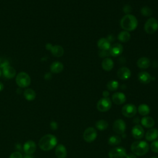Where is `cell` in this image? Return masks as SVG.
Here are the masks:
<instances>
[{
	"instance_id": "1",
	"label": "cell",
	"mask_w": 158,
	"mask_h": 158,
	"mask_svg": "<svg viewBox=\"0 0 158 158\" xmlns=\"http://www.w3.org/2000/svg\"><path fill=\"white\" fill-rule=\"evenodd\" d=\"M57 143V139L54 135L47 134L40 139L38 145L41 149L43 151H49L54 148Z\"/></svg>"
},
{
	"instance_id": "2",
	"label": "cell",
	"mask_w": 158,
	"mask_h": 158,
	"mask_svg": "<svg viewBox=\"0 0 158 158\" xmlns=\"http://www.w3.org/2000/svg\"><path fill=\"white\" fill-rule=\"evenodd\" d=\"M120 26L125 31H133L138 26V20L133 15L126 14L120 20Z\"/></svg>"
},
{
	"instance_id": "3",
	"label": "cell",
	"mask_w": 158,
	"mask_h": 158,
	"mask_svg": "<svg viewBox=\"0 0 158 158\" xmlns=\"http://www.w3.org/2000/svg\"><path fill=\"white\" fill-rule=\"evenodd\" d=\"M149 149V144L144 141H136L131 145V150L135 155L141 156L146 154Z\"/></svg>"
},
{
	"instance_id": "4",
	"label": "cell",
	"mask_w": 158,
	"mask_h": 158,
	"mask_svg": "<svg viewBox=\"0 0 158 158\" xmlns=\"http://www.w3.org/2000/svg\"><path fill=\"white\" fill-rule=\"evenodd\" d=\"M16 83L20 88H26L30 85L31 78L25 72H22L17 74L16 77Z\"/></svg>"
},
{
	"instance_id": "5",
	"label": "cell",
	"mask_w": 158,
	"mask_h": 158,
	"mask_svg": "<svg viewBox=\"0 0 158 158\" xmlns=\"http://www.w3.org/2000/svg\"><path fill=\"white\" fill-rule=\"evenodd\" d=\"M144 31L148 34L154 33L158 29V21L154 18H149L144 24Z\"/></svg>"
},
{
	"instance_id": "6",
	"label": "cell",
	"mask_w": 158,
	"mask_h": 158,
	"mask_svg": "<svg viewBox=\"0 0 158 158\" xmlns=\"http://www.w3.org/2000/svg\"><path fill=\"white\" fill-rule=\"evenodd\" d=\"M96 107L99 111L104 112L108 111L111 108L112 102L109 98H103L98 101Z\"/></svg>"
},
{
	"instance_id": "7",
	"label": "cell",
	"mask_w": 158,
	"mask_h": 158,
	"mask_svg": "<svg viewBox=\"0 0 158 158\" xmlns=\"http://www.w3.org/2000/svg\"><path fill=\"white\" fill-rule=\"evenodd\" d=\"M136 107L133 104H127L122 108V114L128 118L134 117L136 114Z\"/></svg>"
},
{
	"instance_id": "8",
	"label": "cell",
	"mask_w": 158,
	"mask_h": 158,
	"mask_svg": "<svg viewBox=\"0 0 158 158\" xmlns=\"http://www.w3.org/2000/svg\"><path fill=\"white\" fill-rule=\"evenodd\" d=\"M127 152L123 147H116L109 152V158H125Z\"/></svg>"
},
{
	"instance_id": "9",
	"label": "cell",
	"mask_w": 158,
	"mask_h": 158,
	"mask_svg": "<svg viewBox=\"0 0 158 158\" xmlns=\"http://www.w3.org/2000/svg\"><path fill=\"white\" fill-rule=\"evenodd\" d=\"M97 137V131L93 127L87 128L83 133V138L85 141L91 143Z\"/></svg>"
},
{
	"instance_id": "10",
	"label": "cell",
	"mask_w": 158,
	"mask_h": 158,
	"mask_svg": "<svg viewBox=\"0 0 158 158\" xmlns=\"http://www.w3.org/2000/svg\"><path fill=\"white\" fill-rule=\"evenodd\" d=\"M46 48L48 50H50L52 54L57 57H61L64 52V50L63 48L59 45L52 46L51 44L48 43L46 45Z\"/></svg>"
},
{
	"instance_id": "11",
	"label": "cell",
	"mask_w": 158,
	"mask_h": 158,
	"mask_svg": "<svg viewBox=\"0 0 158 158\" xmlns=\"http://www.w3.org/2000/svg\"><path fill=\"white\" fill-rule=\"evenodd\" d=\"M114 131L117 134H123L125 132L126 128V125L125 122L122 119L116 120L112 125Z\"/></svg>"
},
{
	"instance_id": "12",
	"label": "cell",
	"mask_w": 158,
	"mask_h": 158,
	"mask_svg": "<svg viewBox=\"0 0 158 158\" xmlns=\"http://www.w3.org/2000/svg\"><path fill=\"white\" fill-rule=\"evenodd\" d=\"M123 46L120 43H115L110 46L109 49V55L113 57H117L120 56L123 52Z\"/></svg>"
},
{
	"instance_id": "13",
	"label": "cell",
	"mask_w": 158,
	"mask_h": 158,
	"mask_svg": "<svg viewBox=\"0 0 158 158\" xmlns=\"http://www.w3.org/2000/svg\"><path fill=\"white\" fill-rule=\"evenodd\" d=\"M23 149V151L26 153V154L32 155L36 151V145L34 141L29 140L25 143Z\"/></svg>"
},
{
	"instance_id": "14",
	"label": "cell",
	"mask_w": 158,
	"mask_h": 158,
	"mask_svg": "<svg viewBox=\"0 0 158 158\" xmlns=\"http://www.w3.org/2000/svg\"><path fill=\"white\" fill-rule=\"evenodd\" d=\"M117 77L119 79L125 80L128 79L131 76V71L130 69L126 67H123L120 68L117 72Z\"/></svg>"
},
{
	"instance_id": "15",
	"label": "cell",
	"mask_w": 158,
	"mask_h": 158,
	"mask_svg": "<svg viewBox=\"0 0 158 158\" xmlns=\"http://www.w3.org/2000/svg\"><path fill=\"white\" fill-rule=\"evenodd\" d=\"M131 133L134 138L136 139H139L143 137L144 131L141 125H136L133 127L131 130Z\"/></svg>"
},
{
	"instance_id": "16",
	"label": "cell",
	"mask_w": 158,
	"mask_h": 158,
	"mask_svg": "<svg viewBox=\"0 0 158 158\" xmlns=\"http://www.w3.org/2000/svg\"><path fill=\"white\" fill-rule=\"evenodd\" d=\"M112 101L117 105H120L123 104L126 101L125 95L121 92H116L112 94Z\"/></svg>"
},
{
	"instance_id": "17",
	"label": "cell",
	"mask_w": 158,
	"mask_h": 158,
	"mask_svg": "<svg viewBox=\"0 0 158 158\" xmlns=\"http://www.w3.org/2000/svg\"><path fill=\"white\" fill-rule=\"evenodd\" d=\"M97 45L100 50L103 51H109L111 46L110 42L107 40V38H100L97 43Z\"/></svg>"
},
{
	"instance_id": "18",
	"label": "cell",
	"mask_w": 158,
	"mask_h": 158,
	"mask_svg": "<svg viewBox=\"0 0 158 158\" xmlns=\"http://www.w3.org/2000/svg\"><path fill=\"white\" fill-rule=\"evenodd\" d=\"M146 139L148 141H152L158 138V130L154 128H150L146 133Z\"/></svg>"
},
{
	"instance_id": "19",
	"label": "cell",
	"mask_w": 158,
	"mask_h": 158,
	"mask_svg": "<svg viewBox=\"0 0 158 158\" xmlns=\"http://www.w3.org/2000/svg\"><path fill=\"white\" fill-rule=\"evenodd\" d=\"M67 150L63 144H58L55 149V154L57 158H65L67 156Z\"/></svg>"
},
{
	"instance_id": "20",
	"label": "cell",
	"mask_w": 158,
	"mask_h": 158,
	"mask_svg": "<svg viewBox=\"0 0 158 158\" xmlns=\"http://www.w3.org/2000/svg\"><path fill=\"white\" fill-rule=\"evenodd\" d=\"M138 78L139 81L143 84H148L151 81V75L145 71L139 72L138 75Z\"/></svg>"
},
{
	"instance_id": "21",
	"label": "cell",
	"mask_w": 158,
	"mask_h": 158,
	"mask_svg": "<svg viewBox=\"0 0 158 158\" xmlns=\"http://www.w3.org/2000/svg\"><path fill=\"white\" fill-rule=\"evenodd\" d=\"M2 73L4 76L7 78H12L16 74V71L14 68L8 65L2 69Z\"/></svg>"
},
{
	"instance_id": "22",
	"label": "cell",
	"mask_w": 158,
	"mask_h": 158,
	"mask_svg": "<svg viewBox=\"0 0 158 158\" xmlns=\"http://www.w3.org/2000/svg\"><path fill=\"white\" fill-rule=\"evenodd\" d=\"M114 65V64L113 60L110 58H109V57L105 58L101 63V66H102V69L104 70L108 71V72L111 70L113 69Z\"/></svg>"
},
{
	"instance_id": "23",
	"label": "cell",
	"mask_w": 158,
	"mask_h": 158,
	"mask_svg": "<svg viewBox=\"0 0 158 158\" xmlns=\"http://www.w3.org/2000/svg\"><path fill=\"white\" fill-rule=\"evenodd\" d=\"M137 66L139 69H148L150 65V60L148 57H143L139 58L136 62Z\"/></svg>"
},
{
	"instance_id": "24",
	"label": "cell",
	"mask_w": 158,
	"mask_h": 158,
	"mask_svg": "<svg viewBox=\"0 0 158 158\" xmlns=\"http://www.w3.org/2000/svg\"><path fill=\"white\" fill-rule=\"evenodd\" d=\"M64 69V65L63 64L59 62V61H55L54 62L50 67L51 72L54 73H60Z\"/></svg>"
},
{
	"instance_id": "25",
	"label": "cell",
	"mask_w": 158,
	"mask_h": 158,
	"mask_svg": "<svg viewBox=\"0 0 158 158\" xmlns=\"http://www.w3.org/2000/svg\"><path fill=\"white\" fill-rule=\"evenodd\" d=\"M141 125L143 126H144V127L150 128H152L154 125L155 122H154V120L152 117L146 116V117H144L141 118Z\"/></svg>"
},
{
	"instance_id": "26",
	"label": "cell",
	"mask_w": 158,
	"mask_h": 158,
	"mask_svg": "<svg viewBox=\"0 0 158 158\" xmlns=\"http://www.w3.org/2000/svg\"><path fill=\"white\" fill-rule=\"evenodd\" d=\"M117 38L122 43H127L130 40L131 35L128 31L124 30L119 33Z\"/></svg>"
},
{
	"instance_id": "27",
	"label": "cell",
	"mask_w": 158,
	"mask_h": 158,
	"mask_svg": "<svg viewBox=\"0 0 158 158\" xmlns=\"http://www.w3.org/2000/svg\"><path fill=\"white\" fill-rule=\"evenodd\" d=\"M23 96L28 101H33L36 97L35 91L30 88H28L24 91Z\"/></svg>"
},
{
	"instance_id": "28",
	"label": "cell",
	"mask_w": 158,
	"mask_h": 158,
	"mask_svg": "<svg viewBox=\"0 0 158 158\" xmlns=\"http://www.w3.org/2000/svg\"><path fill=\"white\" fill-rule=\"evenodd\" d=\"M138 110L139 114L141 115L146 116V115H148L149 114V112H150V108H149V107L147 104H140L138 106Z\"/></svg>"
},
{
	"instance_id": "29",
	"label": "cell",
	"mask_w": 158,
	"mask_h": 158,
	"mask_svg": "<svg viewBox=\"0 0 158 158\" xmlns=\"http://www.w3.org/2000/svg\"><path fill=\"white\" fill-rule=\"evenodd\" d=\"M121 138L117 135H112L109 137L108 139V143L109 145L111 146H115L118 145L121 142Z\"/></svg>"
},
{
	"instance_id": "30",
	"label": "cell",
	"mask_w": 158,
	"mask_h": 158,
	"mask_svg": "<svg viewBox=\"0 0 158 158\" xmlns=\"http://www.w3.org/2000/svg\"><path fill=\"white\" fill-rule=\"evenodd\" d=\"M107 88L109 91H115L118 89L119 86V83L116 80H110L107 83Z\"/></svg>"
},
{
	"instance_id": "31",
	"label": "cell",
	"mask_w": 158,
	"mask_h": 158,
	"mask_svg": "<svg viewBox=\"0 0 158 158\" xmlns=\"http://www.w3.org/2000/svg\"><path fill=\"white\" fill-rule=\"evenodd\" d=\"M108 123L104 120H99L96 123V127L99 130H104L108 127Z\"/></svg>"
},
{
	"instance_id": "32",
	"label": "cell",
	"mask_w": 158,
	"mask_h": 158,
	"mask_svg": "<svg viewBox=\"0 0 158 158\" xmlns=\"http://www.w3.org/2000/svg\"><path fill=\"white\" fill-rule=\"evenodd\" d=\"M141 13L144 16L149 17V16H151L152 15V9L151 8H149V7L144 6V7H143L141 8Z\"/></svg>"
},
{
	"instance_id": "33",
	"label": "cell",
	"mask_w": 158,
	"mask_h": 158,
	"mask_svg": "<svg viewBox=\"0 0 158 158\" xmlns=\"http://www.w3.org/2000/svg\"><path fill=\"white\" fill-rule=\"evenodd\" d=\"M151 149L156 153H158V140L154 141L151 144Z\"/></svg>"
},
{
	"instance_id": "34",
	"label": "cell",
	"mask_w": 158,
	"mask_h": 158,
	"mask_svg": "<svg viewBox=\"0 0 158 158\" xmlns=\"http://www.w3.org/2000/svg\"><path fill=\"white\" fill-rule=\"evenodd\" d=\"M9 158H23L22 155L19 152H12Z\"/></svg>"
},
{
	"instance_id": "35",
	"label": "cell",
	"mask_w": 158,
	"mask_h": 158,
	"mask_svg": "<svg viewBox=\"0 0 158 158\" xmlns=\"http://www.w3.org/2000/svg\"><path fill=\"white\" fill-rule=\"evenodd\" d=\"M99 55L101 57H104L106 56H108L109 55V51L107 52V51H103V50H101L99 52Z\"/></svg>"
},
{
	"instance_id": "36",
	"label": "cell",
	"mask_w": 158,
	"mask_h": 158,
	"mask_svg": "<svg viewBox=\"0 0 158 158\" xmlns=\"http://www.w3.org/2000/svg\"><path fill=\"white\" fill-rule=\"evenodd\" d=\"M131 10V7L128 5H126L123 7V11L125 13H129L130 11Z\"/></svg>"
},
{
	"instance_id": "37",
	"label": "cell",
	"mask_w": 158,
	"mask_h": 158,
	"mask_svg": "<svg viewBox=\"0 0 158 158\" xmlns=\"http://www.w3.org/2000/svg\"><path fill=\"white\" fill-rule=\"evenodd\" d=\"M50 125H51V128H52V130H56V129L57 128V123L55 122H52L51 123Z\"/></svg>"
},
{
	"instance_id": "38",
	"label": "cell",
	"mask_w": 158,
	"mask_h": 158,
	"mask_svg": "<svg viewBox=\"0 0 158 158\" xmlns=\"http://www.w3.org/2000/svg\"><path fill=\"white\" fill-rule=\"evenodd\" d=\"M8 65H9V62L7 61H4V62L0 64V69H2L3 68H4V67H7Z\"/></svg>"
},
{
	"instance_id": "39",
	"label": "cell",
	"mask_w": 158,
	"mask_h": 158,
	"mask_svg": "<svg viewBox=\"0 0 158 158\" xmlns=\"http://www.w3.org/2000/svg\"><path fill=\"white\" fill-rule=\"evenodd\" d=\"M125 158H136V157L133 153H129L126 154Z\"/></svg>"
},
{
	"instance_id": "40",
	"label": "cell",
	"mask_w": 158,
	"mask_h": 158,
	"mask_svg": "<svg viewBox=\"0 0 158 158\" xmlns=\"http://www.w3.org/2000/svg\"><path fill=\"white\" fill-rule=\"evenodd\" d=\"M102 95L104 98H107L109 95V93L107 91H104L102 93Z\"/></svg>"
},
{
	"instance_id": "41",
	"label": "cell",
	"mask_w": 158,
	"mask_h": 158,
	"mask_svg": "<svg viewBox=\"0 0 158 158\" xmlns=\"http://www.w3.org/2000/svg\"><path fill=\"white\" fill-rule=\"evenodd\" d=\"M23 158H33V157L32 156V155L27 154V155H26V156H25Z\"/></svg>"
},
{
	"instance_id": "42",
	"label": "cell",
	"mask_w": 158,
	"mask_h": 158,
	"mask_svg": "<svg viewBox=\"0 0 158 158\" xmlns=\"http://www.w3.org/2000/svg\"><path fill=\"white\" fill-rule=\"evenodd\" d=\"M3 89H4V85L1 82H0V91H2Z\"/></svg>"
},
{
	"instance_id": "43",
	"label": "cell",
	"mask_w": 158,
	"mask_h": 158,
	"mask_svg": "<svg viewBox=\"0 0 158 158\" xmlns=\"http://www.w3.org/2000/svg\"><path fill=\"white\" fill-rule=\"evenodd\" d=\"M1 75V69H0V77Z\"/></svg>"
},
{
	"instance_id": "44",
	"label": "cell",
	"mask_w": 158,
	"mask_h": 158,
	"mask_svg": "<svg viewBox=\"0 0 158 158\" xmlns=\"http://www.w3.org/2000/svg\"><path fill=\"white\" fill-rule=\"evenodd\" d=\"M151 158H158V157H151Z\"/></svg>"
},
{
	"instance_id": "45",
	"label": "cell",
	"mask_w": 158,
	"mask_h": 158,
	"mask_svg": "<svg viewBox=\"0 0 158 158\" xmlns=\"http://www.w3.org/2000/svg\"><path fill=\"white\" fill-rule=\"evenodd\" d=\"M0 64H1V59H0Z\"/></svg>"
}]
</instances>
